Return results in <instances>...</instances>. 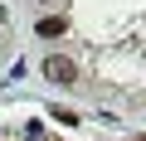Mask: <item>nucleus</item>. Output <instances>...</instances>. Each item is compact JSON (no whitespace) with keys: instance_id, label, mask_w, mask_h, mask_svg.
Returning <instances> with one entry per match:
<instances>
[{"instance_id":"obj_1","label":"nucleus","mask_w":146,"mask_h":141,"mask_svg":"<svg viewBox=\"0 0 146 141\" xmlns=\"http://www.w3.org/2000/svg\"><path fill=\"white\" fill-rule=\"evenodd\" d=\"M44 78H54V83H78V68L54 54V58H44Z\"/></svg>"},{"instance_id":"obj_2","label":"nucleus","mask_w":146,"mask_h":141,"mask_svg":"<svg viewBox=\"0 0 146 141\" xmlns=\"http://www.w3.org/2000/svg\"><path fill=\"white\" fill-rule=\"evenodd\" d=\"M63 29H68V24H63V20H54V15H49V20H39V34H44V39H58Z\"/></svg>"},{"instance_id":"obj_3","label":"nucleus","mask_w":146,"mask_h":141,"mask_svg":"<svg viewBox=\"0 0 146 141\" xmlns=\"http://www.w3.org/2000/svg\"><path fill=\"white\" fill-rule=\"evenodd\" d=\"M39 5H54V0H39Z\"/></svg>"},{"instance_id":"obj_4","label":"nucleus","mask_w":146,"mask_h":141,"mask_svg":"<svg viewBox=\"0 0 146 141\" xmlns=\"http://www.w3.org/2000/svg\"><path fill=\"white\" fill-rule=\"evenodd\" d=\"M141 141H146V136H141Z\"/></svg>"}]
</instances>
